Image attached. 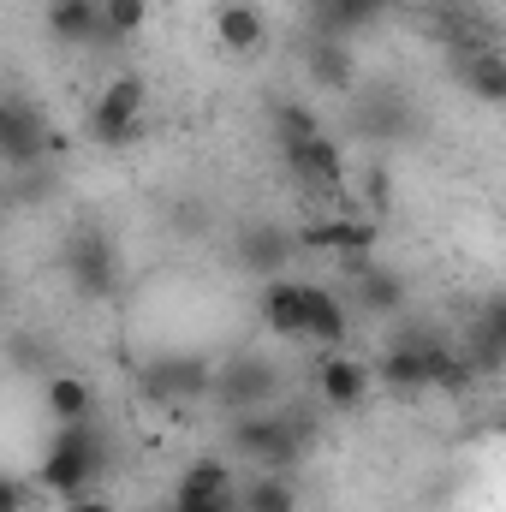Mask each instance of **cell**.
<instances>
[{"instance_id":"cell-1","label":"cell","mask_w":506,"mask_h":512,"mask_svg":"<svg viewBox=\"0 0 506 512\" xmlns=\"http://www.w3.org/2000/svg\"><path fill=\"white\" fill-rule=\"evenodd\" d=\"M108 471V441H102V423L84 417V423H60L48 453H42V495H60V501H78L96 489V477Z\"/></svg>"},{"instance_id":"cell-2","label":"cell","mask_w":506,"mask_h":512,"mask_svg":"<svg viewBox=\"0 0 506 512\" xmlns=\"http://www.w3.org/2000/svg\"><path fill=\"white\" fill-rule=\"evenodd\" d=\"M227 447H239V459H256L262 471H292L310 447V417L304 411H239L227 429Z\"/></svg>"},{"instance_id":"cell-3","label":"cell","mask_w":506,"mask_h":512,"mask_svg":"<svg viewBox=\"0 0 506 512\" xmlns=\"http://www.w3.org/2000/svg\"><path fill=\"white\" fill-rule=\"evenodd\" d=\"M137 393L143 405H191V399H209L215 393V364L197 358V352H155L143 370H137Z\"/></svg>"},{"instance_id":"cell-4","label":"cell","mask_w":506,"mask_h":512,"mask_svg":"<svg viewBox=\"0 0 506 512\" xmlns=\"http://www.w3.org/2000/svg\"><path fill=\"white\" fill-rule=\"evenodd\" d=\"M143 108H149V84H143L137 72L108 78V84L96 90L90 114H84L90 143H102V149H120V143H131V137L143 131Z\"/></svg>"},{"instance_id":"cell-5","label":"cell","mask_w":506,"mask_h":512,"mask_svg":"<svg viewBox=\"0 0 506 512\" xmlns=\"http://www.w3.org/2000/svg\"><path fill=\"white\" fill-rule=\"evenodd\" d=\"M66 280H72V292L78 298H114L120 292V245L102 233V227H78L72 239H66Z\"/></svg>"},{"instance_id":"cell-6","label":"cell","mask_w":506,"mask_h":512,"mask_svg":"<svg viewBox=\"0 0 506 512\" xmlns=\"http://www.w3.org/2000/svg\"><path fill=\"white\" fill-rule=\"evenodd\" d=\"M48 155H54V131H48V120H42L24 96H12V102L0 108V161H6V173L48 167Z\"/></svg>"},{"instance_id":"cell-7","label":"cell","mask_w":506,"mask_h":512,"mask_svg":"<svg viewBox=\"0 0 506 512\" xmlns=\"http://www.w3.org/2000/svg\"><path fill=\"white\" fill-rule=\"evenodd\" d=\"M274 393H280V370H274L268 358H256V352H233V358L215 370V393H209V399H221V405L239 417V411H268Z\"/></svg>"},{"instance_id":"cell-8","label":"cell","mask_w":506,"mask_h":512,"mask_svg":"<svg viewBox=\"0 0 506 512\" xmlns=\"http://www.w3.org/2000/svg\"><path fill=\"white\" fill-rule=\"evenodd\" d=\"M298 251H304V245H298V233H292L286 221H245L239 239H233V268L262 274V280H280L286 262Z\"/></svg>"},{"instance_id":"cell-9","label":"cell","mask_w":506,"mask_h":512,"mask_svg":"<svg viewBox=\"0 0 506 512\" xmlns=\"http://www.w3.org/2000/svg\"><path fill=\"white\" fill-rule=\"evenodd\" d=\"M280 155H286V173L298 185H310V191H340L346 185V155H340V143L328 131L298 137V143H280Z\"/></svg>"},{"instance_id":"cell-10","label":"cell","mask_w":506,"mask_h":512,"mask_svg":"<svg viewBox=\"0 0 506 512\" xmlns=\"http://www.w3.org/2000/svg\"><path fill=\"white\" fill-rule=\"evenodd\" d=\"M262 328L274 340H310V286L304 280H262Z\"/></svg>"},{"instance_id":"cell-11","label":"cell","mask_w":506,"mask_h":512,"mask_svg":"<svg viewBox=\"0 0 506 512\" xmlns=\"http://www.w3.org/2000/svg\"><path fill=\"white\" fill-rule=\"evenodd\" d=\"M370 387H376V370H370V364H358V358H346V352H322V364H316V393H322L328 411H358V405L370 399Z\"/></svg>"},{"instance_id":"cell-12","label":"cell","mask_w":506,"mask_h":512,"mask_svg":"<svg viewBox=\"0 0 506 512\" xmlns=\"http://www.w3.org/2000/svg\"><path fill=\"white\" fill-rule=\"evenodd\" d=\"M48 36H54V42H66V48L108 42L102 0H48Z\"/></svg>"},{"instance_id":"cell-13","label":"cell","mask_w":506,"mask_h":512,"mask_svg":"<svg viewBox=\"0 0 506 512\" xmlns=\"http://www.w3.org/2000/svg\"><path fill=\"white\" fill-rule=\"evenodd\" d=\"M215 36H221L227 54H256L262 36H268V18H262L256 0H221L215 6Z\"/></svg>"},{"instance_id":"cell-14","label":"cell","mask_w":506,"mask_h":512,"mask_svg":"<svg viewBox=\"0 0 506 512\" xmlns=\"http://www.w3.org/2000/svg\"><path fill=\"white\" fill-rule=\"evenodd\" d=\"M298 245H304V251H334V256L376 251L381 227H376V221H346V215H334V221H322V227H304V233H298Z\"/></svg>"},{"instance_id":"cell-15","label":"cell","mask_w":506,"mask_h":512,"mask_svg":"<svg viewBox=\"0 0 506 512\" xmlns=\"http://www.w3.org/2000/svg\"><path fill=\"white\" fill-rule=\"evenodd\" d=\"M459 84H465V96H477L489 108H506V54H495V48L459 54Z\"/></svg>"},{"instance_id":"cell-16","label":"cell","mask_w":506,"mask_h":512,"mask_svg":"<svg viewBox=\"0 0 506 512\" xmlns=\"http://www.w3.org/2000/svg\"><path fill=\"white\" fill-rule=\"evenodd\" d=\"M304 72H310V84H322V90H352V78H358L352 42H340V36H310Z\"/></svg>"},{"instance_id":"cell-17","label":"cell","mask_w":506,"mask_h":512,"mask_svg":"<svg viewBox=\"0 0 506 512\" xmlns=\"http://www.w3.org/2000/svg\"><path fill=\"white\" fill-rule=\"evenodd\" d=\"M42 399H48V417H54V423H84V417H96V393H90L84 376H72V370L48 376V382H42Z\"/></svg>"},{"instance_id":"cell-18","label":"cell","mask_w":506,"mask_h":512,"mask_svg":"<svg viewBox=\"0 0 506 512\" xmlns=\"http://www.w3.org/2000/svg\"><path fill=\"white\" fill-rule=\"evenodd\" d=\"M352 298H358L370 316H399V310H405V274L387 268V262H376L370 274L352 280Z\"/></svg>"},{"instance_id":"cell-19","label":"cell","mask_w":506,"mask_h":512,"mask_svg":"<svg viewBox=\"0 0 506 512\" xmlns=\"http://www.w3.org/2000/svg\"><path fill=\"white\" fill-rule=\"evenodd\" d=\"M381 12H387V0H328L322 12H316V36H340V42H352L358 30H370Z\"/></svg>"},{"instance_id":"cell-20","label":"cell","mask_w":506,"mask_h":512,"mask_svg":"<svg viewBox=\"0 0 506 512\" xmlns=\"http://www.w3.org/2000/svg\"><path fill=\"white\" fill-rule=\"evenodd\" d=\"M346 304H340V292H328V286H310V346H322V352H340L346 346Z\"/></svg>"},{"instance_id":"cell-21","label":"cell","mask_w":506,"mask_h":512,"mask_svg":"<svg viewBox=\"0 0 506 512\" xmlns=\"http://www.w3.org/2000/svg\"><path fill=\"white\" fill-rule=\"evenodd\" d=\"M239 501H245V512H298V489L286 471H262L256 483L239 489Z\"/></svg>"},{"instance_id":"cell-22","label":"cell","mask_w":506,"mask_h":512,"mask_svg":"<svg viewBox=\"0 0 506 512\" xmlns=\"http://www.w3.org/2000/svg\"><path fill=\"white\" fill-rule=\"evenodd\" d=\"M102 24H108V42H131V36H143V24H149V0H102Z\"/></svg>"},{"instance_id":"cell-23","label":"cell","mask_w":506,"mask_h":512,"mask_svg":"<svg viewBox=\"0 0 506 512\" xmlns=\"http://www.w3.org/2000/svg\"><path fill=\"white\" fill-rule=\"evenodd\" d=\"M316 114L304 108V102H274V137L280 143H298V137H316Z\"/></svg>"},{"instance_id":"cell-24","label":"cell","mask_w":506,"mask_h":512,"mask_svg":"<svg viewBox=\"0 0 506 512\" xmlns=\"http://www.w3.org/2000/svg\"><path fill=\"white\" fill-rule=\"evenodd\" d=\"M179 483H191V489H215V495H227V489H233V471H227L221 459H191V465L179 471Z\"/></svg>"},{"instance_id":"cell-25","label":"cell","mask_w":506,"mask_h":512,"mask_svg":"<svg viewBox=\"0 0 506 512\" xmlns=\"http://www.w3.org/2000/svg\"><path fill=\"white\" fill-rule=\"evenodd\" d=\"M54 191V173L48 167H30V173H12V203L24 209V203H36V197H48Z\"/></svg>"},{"instance_id":"cell-26","label":"cell","mask_w":506,"mask_h":512,"mask_svg":"<svg viewBox=\"0 0 506 512\" xmlns=\"http://www.w3.org/2000/svg\"><path fill=\"white\" fill-rule=\"evenodd\" d=\"M387 203H393V173H387V167H381V161H370V167H364V209H387Z\"/></svg>"},{"instance_id":"cell-27","label":"cell","mask_w":506,"mask_h":512,"mask_svg":"<svg viewBox=\"0 0 506 512\" xmlns=\"http://www.w3.org/2000/svg\"><path fill=\"white\" fill-rule=\"evenodd\" d=\"M477 328H483V334H495V340L506 346V292L483 298V310H477Z\"/></svg>"},{"instance_id":"cell-28","label":"cell","mask_w":506,"mask_h":512,"mask_svg":"<svg viewBox=\"0 0 506 512\" xmlns=\"http://www.w3.org/2000/svg\"><path fill=\"white\" fill-rule=\"evenodd\" d=\"M24 501H30V489H24L18 477H6V483H0V512H24Z\"/></svg>"},{"instance_id":"cell-29","label":"cell","mask_w":506,"mask_h":512,"mask_svg":"<svg viewBox=\"0 0 506 512\" xmlns=\"http://www.w3.org/2000/svg\"><path fill=\"white\" fill-rule=\"evenodd\" d=\"M66 512H114L102 495H78V501H66Z\"/></svg>"}]
</instances>
